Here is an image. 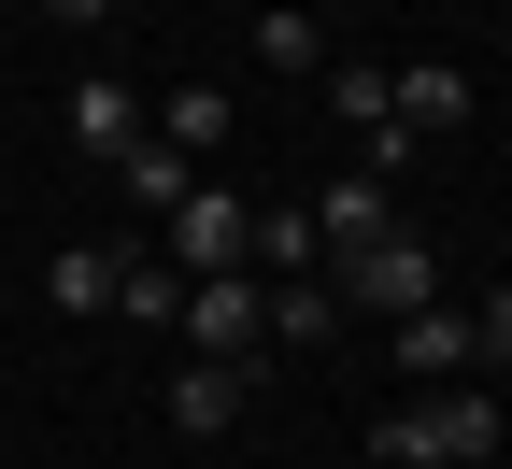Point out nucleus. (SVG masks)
Instances as JSON below:
<instances>
[{"label": "nucleus", "mask_w": 512, "mask_h": 469, "mask_svg": "<svg viewBox=\"0 0 512 469\" xmlns=\"http://www.w3.org/2000/svg\"><path fill=\"white\" fill-rule=\"evenodd\" d=\"M370 455H384V469H484V455H498V398H484V384H413L399 413L370 427Z\"/></svg>", "instance_id": "obj_1"}, {"label": "nucleus", "mask_w": 512, "mask_h": 469, "mask_svg": "<svg viewBox=\"0 0 512 469\" xmlns=\"http://www.w3.org/2000/svg\"><path fill=\"white\" fill-rule=\"evenodd\" d=\"M328 299L342 313H384V327H399V313H427L441 299V242H413V228H384V242H356V256H328Z\"/></svg>", "instance_id": "obj_2"}, {"label": "nucleus", "mask_w": 512, "mask_h": 469, "mask_svg": "<svg viewBox=\"0 0 512 469\" xmlns=\"http://www.w3.org/2000/svg\"><path fill=\"white\" fill-rule=\"evenodd\" d=\"M185 342H200V356H242V370H271V285H256V271H214V285H185Z\"/></svg>", "instance_id": "obj_3"}, {"label": "nucleus", "mask_w": 512, "mask_h": 469, "mask_svg": "<svg viewBox=\"0 0 512 469\" xmlns=\"http://www.w3.org/2000/svg\"><path fill=\"white\" fill-rule=\"evenodd\" d=\"M242 228H256V199H228V185L200 171V185L171 199V228H157V242H171V271H185V285H214V271H242Z\"/></svg>", "instance_id": "obj_4"}, {"label": "nucleus", "mask_w": 512, "mask_h": 469, "mask_svg": "<svg viewBox=\"0 0 512 469\" xmlns=\"http://www.w3.org/2000/svg\"><path fill=\"white\" fill-rule=\"evenodd\" d=\"M384 356H399L413 384H470V370H484V342H470V313H456V299H427V313H399V342H384Z\"/></svg>", "instance_id": "obj_5"}, {"label": "nucleus", "mask_w": 512, "mask_h": 469, "mask_svg": "<svg viewBox=\"0 0 512 469\" xmlns=\"http://www.w3.org/2000/svg\"><path fill=\"white\" fill-rule=\"evenodd\" d=\"M384 228H399V185H384V171L313 185V242H328V256H356V242H384Z\"/></svg>", "instance_id": "obj_6"}, {"label": "nucleus", "mask_w": 512, "mask_h": 469, "mask_svg": "<svg viewBox=\"0 0 512 469\" xmlns=\"http://www.w3.org/2000/svg\"><path fill=\"white\" fill-rule=\"evenodd\" d=\"M242 398H256L242 356H185V370H171V427H185V441H214V427H242Z\"/></svg>", "instance_id": "obj_7"}, {"label": "nucleus", "mask_w": 512, "mask_h": 469, "mask_svg": "<svg viewBox=\"0 0 512 469\" xmlns=\"http://www.w3.org/2000/svg\"><path fill=\"white\" fill-rule=\"evenodd\" d=\"M384 100H399V143H427V128H470V72H456V57H413V72H384Z\"/></svg>", "instance_id": "obj_8"}, {"label": "nucleus", "mask_w": 512, "mask_h": 469, "mask_svg": "<svg viewBox=\"0 0 512 469\" xmlns=\"http://www.w3.org/2000/svg\"><path fill=\"white\" fill-rule=\"evenodd\" d=\"M143 128H157V114H143V100H128V86H114V72H86V86H72V143H86V157H100V171H114V157H128V143H143Z\"/></svg>", "instance_id": "obj_9"}, {"label": "nucleus", "mask_w": 512, "mask_h": 469, "mask_svg": "<svg viewBox=\"0 0 512 469\" xmlns=\"http://www.w3.org/2000/svg\"><path fill=\"white\" fill-rule=\"evenodd\" d=\"M114 185H128V214H157V228H171V199H185V185H200V157H171V143H157V128H143V143H128V157H114Z\"/></svg>", "instance_id": "obj_10"}, {"label": "nucleus", "mask_w": 512, "mask_h": 469, "mask_svg": "<svg viewBox=\"0 0 512 469\" xmlns=\"http://www.w3.org/2000/svg\"><path fill=\"white\" fill-rule=\"evenodd\" d=\"M228 128H242V114H228L214 86H171V100H157V143H171V157H200V171H214V143H228Z\"/></svg>", "instance_id": "obj_11"}, {"label": "nucleus", "mask_w": 512, "mask_h": 469, "mask_svg": "<svg viewBox=\"0 0 512 469\" xmlns=\"http://www.w3.org/2000/svg\"><path fill=\"white\" fill-rule=\"evenodd\" d=\"M114 271H128L114 242H72V256H43V299L57 313H114Z\"/></svg>", "instance_id": "obj_12"}, {"label": "nucleus", "mask_w": 512, "mask_h": 469, "mask_svg": "<svg viewBox=\"0 0 512 469\" xmlns=\"http://www.w3.org/2000/svg\"><path fill=\"white\" fill-rule=\"evenodd\" d=\"M271 342H299V356H328V342H342V299H328V271H313V285H271Z\"/></svg>", "instance_id": "obj_13"}, {"label": "nucleus", "mask_w": 512, "mask_h": 469, "mask_svg": "<svg viewBox=\"0 0 512 469\" xmlns=\"http://www.w3.org/2000/svg\"><path fill=\"white\" fill-rule=\"evenodd\" d=\"M256 72H285V86H313V72H328V43H313V15H256Z\"/></svg>", "instance_id": "obj_14"}, {"label": "nucleus", "mask_w": 512, "mask_h": 469, "mask_svg": "<svg viewBox=\"0 0 512 469\" xmlns=\"http://www.w3.org/2000/svg\"><path fill=\"white\" fill-rule=\"evenodd\" d=\"M114 313L171 327V313H185V271H171V256H128V271H114Z\"/></svg>", "instance_id": "obj_15"}, {"label": "nucleus", "mask_w": 512, "mask_h": 469, "mask_svg": "<svg viewBox=\"0 0 512 469\" xmlns=\"http://www.w3.org/2000/svg\"><path fill=\"white\" fill-rule=\"evenodd\" d=\"M470 342H484V356H512V285H498V299L470 313Z\"/></svg>", "instance_id": "obj_16"}, {"label": "nucleus", "mask_w": 512, "mask_h": 469, "mask_svg": "<svg viewBox=\"0 0 512 469\" xmlns=\"http://www.w3.org/2000/svg\"><path fill=\"white\" fill-rule=\"evenodd\" d=\"M43 15H114V0H43Z\"/></svg>", "instance_id": "obj_17"}, {"label": "nucleus", "mask_w": 512, "mask_h": 469, "mask_svg": "<svg viewBox=\"0 0 512 469\" xmlns=\"http://www.w3.org/2000/svg\"><path fill=\"white\" fill-rule=\"evenodd\" d=\"M498 43H512V15H498Z\"/></svg>", "instance_id": "obj_18"}]
</instances>
